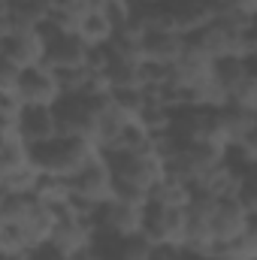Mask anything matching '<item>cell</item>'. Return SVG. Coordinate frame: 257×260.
Instances as JSON below:
<instances>
[{
	"instance_id": "25",
	"label": "cell",
	"mask_w": 257,
	"mask_h": 260,
	"mask_svg": "<svg viewBox=\"0 0 257 260\" xmlns=\"http://www.w3.org/2000/svg\"><path fill=\"white\" fill-rule=\"evenodd\" d=\"M230 106H242V109L257 112V64L236 85H230Z\"/></svg>"
},
{
	"instance_id": "22",
	"label": "cell",
	"mask_w": 257,
	"mask_h": 260,
	"mask_svg": "<svg viewBox=\"0 0 257 260\" xmlns=\"http://www.w3.org/2000/svg\"><path fill=\"white\" fill-rule=\"evenodd\" d=\"M103 251L109 254V260H148L151 251H154V245L145 239V233H139V236H130V239L109 242V248H103Z\"/></svg>"
},
{
	"instance_id": "1",
	"label": "cell",
	"mask_w": 257,
	"mask_h": 260,
	"mask_svg": "<svg viewBox=\"0 0 257 260\" xmlns=\"http://www.w3.org/2000/svg\"><path fill=\"white\" fill-rule=\"evenodd\" d=\"M191 43L200 52H206L215 64L251 61V21L242 18L239 12H233L230 6H224L218 21L212 27H206L203 34L191 37Z\"/></svg>"
},
{
	"instance_id": "31",
	"label": "cell",
	"mask_w": 257,
	"mask_h": 260,
	"mask_svg": "<svg viewBox=\"0 0 257 260\" xmlns=\"http://www.w3.org/2000/svg\"><path fill=\"white\" fill-rule=\"evenodd\" d=\"M251 61L257 64V18L251 21Z\"/></svg>"
},
{
	"instance_id": "33",
	"label": "cell",
	"mask_w": 257,
	"mask_h": 260,
	"mask_svg": "<svg viewBox=\"0 0 257 260\" xmlns=\"http://www.w3.org/2000/svg\"><path fill=\"white\" fill-rule=\"evenodd\" d=\"M3 260H34V251H27V254H9V257Z\"/></svg>"
},
{
	"instance_id": "11",
	"label": "cell",
	"mask_w": 257,
	"mask_h": 260,
	"mask_svg": "<svg viewBox=\"0 0 257 260\" xmlns=\"http://www.w3.org/2000/svg\"><path fill=\"white\" fill-rule=\"evenodd\" d=\"M167 9H170L173 27L191 40L218 21V15L224 12V0H170Z\"/></svg>"
},
{
	"instance_id": "18",
	"label": "cell",
	"mask_w": 257,
	"mask_h": 260,
	"mask_svg": "<svg viewBox=\"0 0 257 260\" xmlns=\"http://www.w3.org/2000/svg\"><path fill=\"white\" fill-rule=\"evenodd\" d=\"M221 133H224V145L230 151L248 145L257 133V112L242 109V106H227L221 109Z\"/></svg>"
},
{
	"instance_id": "6",
	"label": "cell",
	"mask_w": 257,
	"mask_h": 260,
	"mask_svg": "<svg viewBox=\"0 0 257 260\" xmlns=\"http://www.w3.org/2000/svg\"><path fill=\"white\" fill-rule=\"evenodd\" d=\"M170 133L188 145H221V148H227L224 133H221V109L182 106V109H176V121H173Z\"/></svg>"
},
{
	"instance_id": "23",
	"label": "cell",
	"mask_w": 257,
	"mask_h": 260,
	"mask_svg": "<svg viewBox=\"0 0 257 260\" xmlns=\"http://www.w3.org/2000/svg\"><path fill=\"white\" fill-rule=\"evenodd\" d=\"M37 200H43L46 206H52V209H67L70 203H73V185H70V179H52V176H43V182H40V188H37Z\"/></svg>"
},
{
	"instance_id": "28",
	"label": "cell",
	"mask_w": 257,
	"mask_h": 260,
	"mask_svg": "<svg viewBox=\"0 0 257 260\" xmlns=\"http://www.w3.org/2000/svg\"><path fill=\"white\" fill-rule=\"evenodd\" d=\"M148 260H185V248H170V245H154Z\"/></svg>"
},
{
	"instance_id": "32",
	"label": "cell",
	"mask_w": 257,
	"mask_h": 260,
	"mask_svg": "<svg viewBox=\"0 0 257 260\" xmlns=\"http://www.w3.org/2000/svg\"><path fill=\"white\" fill-rule=\"evenodd\" d=\"M133 6H157V3H170V0H130Z\"/></svg>"
},
{
	"instance_id": "14",
	"label": "cell",
	"mask_w": 257,
	"mask_h": 260,
	"mask_svg": "<svg viewBox=\"0 0 257 260\" xmlns=\"http://www.w3.org/2000/svg\"><path fill=\"white\" fill-rule=\"evenodd\" d=\"M251 230H254V215L239 197L218 203L215 218H212V236H215L218 245L221 242H233V239H239V236H245Z\"/></svg>"
},
{
	"instance_id": "7",
	"label": "cell",
	"mask_w": 257,
	"mask_h": 260,
	"mask_svg": "<svg viewBox=\"0 0 257 260\" xmlns=\"http://www.w3.org/2000/svg\"><path fill=\"white\" fill-rule=\"evenodd\" d=\"M73 185V200L88 206L91 212H97L103 203L115 200L118 188H115V176H112V164L106 154H100L91 167H85L76 179H70Z\"/></svg>"
},
{
	"instance_id": "36",
	"label": "cell",
	"mask_w": 257,
	"mask_h": 260,
	"mask_svg": "<svg viewBox=\"0 0 257 260\" xmlns=\"http://www.w3.org/2000/svg\"><path fill=\"white\" fill-rule=\"evenodd\" d=\"M185 260H200V257H188V254H185Z\"/></svg>"
},
{
	"instance_id": "5",
	"label": "cell",
	"mask_w": 257,
	"mask_h": 260,
	"mask_svg": "<svg viewBox=\"0 0 257 260\" xmlns=\"http://www.w3.org/2000/svg\"><path fill=\"white\" fill-rule=\"evenodd\" d=\"M145 215H148V206L133 203L127 197H115V200L103 203L97 209V215H94L97 230H100V245L139 236L145 230Z\"/></svg>"
},
{
	"instance_id": "17",
	"label": "cell",
	"mask_w": 257,
	"mask_h": 260,
	"mask_svg": "<svg viewBox=\"0 0 257 260\" xmlns=\"http://www.w3.org/2000/svg\"><path fill=\"white\" fill-rule=\"evenodd\" d=\"M242 179H245V167L236 164L233 157H227V160H224L221 167H215L194 191L209 194V197H215V200H233V197H239V191H242Z\"/></svg>"
},
{
	"instance_id": "16",
	"label": "cell",
	"mask_w": 257,
	"mask_h": 260,
	"mask_svg": "<svg viewBox=\"0 0 257 260\" xmlns=\"http://www.w3.org/2000/svg\"><path fill=\"white\" fill-rule=\"evenodd\" d=\"M188 37L179 30H160V34H148L142 37V61L160 67H173L182 61L185 49H188Z\"/></svg>"
},
{
	"instance_id": "4",
	"label": "cell",
	"mask_w": 257,
	"mask_h": 260,
	"mask_svg": "<svg viewBox=\"0 0 257 260\" xmlns=\"http://www.w3.org/2000/svg\"><path fill=\"white\" fill-rule=\"evenodd\" d=\"M103 151L91 139H76V136H61L43 148H34V160L43 176L52 179H76L85 167H91Z\"/></svg>"
},
{
	"instance_id": "26",
	"label": "cell",
	"mask_w": 257,
	"mask_h": 260,
	"mask_svg": "<svg viewBox=\"0 0 257 260\" xmlns=\"http://www.w3.org/2000/svg\"><path fill=\"white\" fill-rule=\"evenodd\" d=\"M21 79H24V70L3 64V70H0V97H18L21 94Z\"/></svg>"
},
{
	"instance_id": "24",
	"label": "cell",
	"mask_w": 257,
	"mask_h": 260,
	"mask_svg": "<svg viewBox=\"0 0 257 260\" xmlns=\"http://www.w3.org/2000/svg\"><path fill=\"white\" fill-rule=\"evenodd\" d=\"M215 260H257V236L254 230L233 239V242H221L215 248Z\"/></svg>"
},
{
	"instance_id": "35",
	"label": "cell",
	"mask_w": 257,
	"mask_h": 260,
	"mask_svg": "<svg viewBox=\"0 0 257 260\" xmlns=\"http://www.w3.org/2000/svg\"><path fill=\"white\" fill-rule=\"evenodd\" d=\"M254 236H257V215H254Z\"/></svg>"
},
{
	"instance_id": "19",
	"label": "cell",
	"mask_w": 257,
	"mask_h": 260,
	"mask_svg": "<svg viewBox=\"0 0 257 260\" xmlns=\"http://www.w3.org/2000/svg\"><path fill=\"white\" fill-rule=\"evenodd\" d=\"M34 164V145L18 127H0V170H15Z\"/></svg>"
},
{
	"instance_id": "12",
	"label": "cell",
	"mask_w": 257,
	"mask_h": 260,
	"mask_svg": "<svg viewBox=\"0 0 257 260\" xmlns=\"http://www.w3.org/2000/svg\"><path fill=\"white\" fill-rule=\"evenodd\" d=\"M27 109H52V106H61L64 100V82H61V73H55L52 67H37V70H27L24 79H21V94Z\"/></svg>"
},
{
	"instance_id": "10",
	"label": "cell",
	"mask_w": 257,
	"mask_h": 260,
	"mask_svg": "<svg viewBox=\"0 0 257 260\" xmlns=\"http://www.w3.org/2000/svg\"><path fill=\"white\" fill-rule=\"evenodd\" d=\"M94 61V49H88V43L79 34H64V30H49V58L46 67H52L55 73H76L85 70Z\"/></svg>"
},
{
	"instance_id": "27",
	"label": "cell",
	"mask_w": 257,
	"mask_h": 260,
	"mask_svg": "<svg viewBox=\"0 0 257 260\" xmlns=\"http://www.w3.org/2000/svg\"><path fill=\"white\" fill-rule=\"evenodd\" d=\"M224 6H230L233 12H239V15L248 18V21L257 18V0H224Z\"/></svg>"
},
{
	"instance_id": "8",
	"label": "cell",
	"mask_w": 257,
	"mask_h": 260,
	"mask_svg": "<svg viewBox=\"0 0 257 260\" xmlns=\"http://www.w3.org/2000/svg\"><path fill=\"white\" fill-rule=\"evenodd\" d=\"M188 209H173V206H148L145 215V239L151 245H170V248H185L188 245Z\"/></svg>"
},
{
	"instance_id": "9",
	"label": "cell",
	"mask_w": 257,
	"mask_h": 260,
	"mask_svg": "<svg viewBox=\"0 0 257 260\" xmlns=\"http://www.w3.org/2000/svg\"><path fill=\"white\" fill-rule=\"evenodd\" d=\"M49 58V30H15L12 37H3V64L18 70H37Z\"/></svg>"
},
{
	"instance_id": "29",
	"label": "cell",
	"mask_w": 257,
	"mask_h": 260,
	"mask_svg": "<svg viewBox=\"0 0 257 260\" xmlns=\"http://www.w3.org/2000/svg\"><path fill=\"white\" fill-rule=\"evenodd\" d=\"M34 260H70L64 251H58L55 245H43V248H37L34 251Z\"/></svg>"
},
{
	"instance_id": "15",
	"label": "cell",
	"mask_w": 257,
	"mask_h": 260,
	"mask_svg": "<svg viewBox=\"0 0 257 260\" xmlns=\"http://www.w3.org/2000/svg\"><path fill=\"white\" fill-rule=\"evenodd\" d=\"M18 130H21V136H24L34 148H43V145L61 139L64 130H61L58 106H52V109H24Z\"/></svg>"
},
{
	"instance_id": "3",
	"label": "cell",
	"mask_w": 257,
	"mask_h": 260,
	"mask_svg": "<svg viewBox=\"0 0 257 260\" xmlns=\"http://www.w3.org/2000/svg\"><path fill=\"white\" fill-rule=\"evenodd\" d=\"M112 176H115V188L118 197H127L133 203L151 206V197L157 191V185L167 176V164L157 151H145V154H112Z\"/></svg>"
},
{
	"instance_id": "21",
	"label": "cell",
	"mask_w": 257,
	"mask_h": 260,
	"mask_svg": "<svg viewBox=\"0 0 257 260\" xmlns=\"http://www.w3.org/2000/svg\"><path fill=\"white\" fill-rule=\"evenodd\" d=\"M194 185L191 182H185V179H179V176H173V173H167L164 176V182L157 185V191L151 197V203L154 206H173V209H188L194 200Z\"/></svg>"
},
{
	"instance_id": "13",
	"label": "cell",
	"mask_w": 257,
	"mask_h": 260,
	"mask_svg": "<svg viewBox=\"0 0 257 260\" xmlns=\"http://www.w3.org/2000/svg\"><path fill=\"white\" fill-rule=\"evenodd\" d=\"M100 100H103V97H64L61 106H58L64 136L91 139V142H94L97 115H100Z\"/></svg>"
},
{
	"instance_id": "34",
	"label": "cell",
	"mask_w": 257,
	"mask_h": 260,
	"mask_svg": "<svg viewBox=\"0 0 257 260\" xmlns=\"http://www.w3.org/2000/svg\"><path fill=\"white\" fill-rule=\"evenodd\" d=\"M3 3H30V0H3Z\"/></svg>"
},
{
	"instance_id": "30",
	"label": "cell",
	"mask_w": 257,
	"mask_h": 260,
	"mask_svg": "<svg viewBox=\"0 0 257 260\" xmlns=\"http://www.w3.org/2000/svg\"><path fill=\"white\" fill-rule=\"evenodd\" d=\"M70 260H109V254L97 245V248H88V251H79V254H73Z\"/></svg>"
},
{
	"instance_id": "20",
	"label": "cell",
	"mask_w": 257,
	"mask_h": 260,
	"mask_svg": "<svg viewBox=\"0 0 257 260\" xmlns=\"http://www.w3.org/2000/svg\"><path fill=\"white\" fill-rule=\"evenodd\" d=\"M43 182V173L34 164L27 167H15V170H0V194H12V197H34L37 188Z\"/></svg>"
},
{
	"instance_id": "2",
	"label": "cell",
	"mask_w": 257,
	"mask_h": 260,
	"mask_svg": "<svg viewBox=\"0 0 257 260\" xmlns=\"http://www.w3.org/2000/svg\"><path fill=\"white\" fill-rule=\"evenodd\" d=\"M61 221V212L46 206L37 197H12L0 194V224H12L24 233V242L30 251L52 242L55 227Z\"/></svg>"
}]
</instances>
